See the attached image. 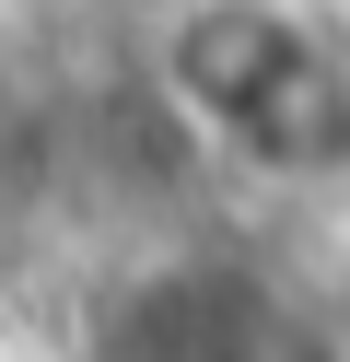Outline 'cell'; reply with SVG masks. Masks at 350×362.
Wrapping results in <instances>:
<instances>
[{
    "instance_id": "cell-1",
    "label": "cell",
    "mask_w": 350,
    "mask_h": 362,
    "mask_svg": "<svg viewBox=\"0 0 350 362\" xmlns=\"http://www.w3.org/2000/svg\"><path fill=\"white\" fill-rule=\"evenodd\" d=\"M163 94L257 175L350 164V59L292 0H187L163 24Z\"/></svg>"
}]
</instances>
